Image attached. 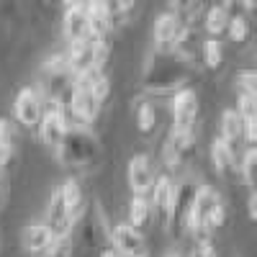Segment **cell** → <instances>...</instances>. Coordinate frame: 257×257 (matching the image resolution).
Returning a JSON list of instances; mask_svg holds the SVG:
<instances>
[{"instance_id":"obj_10","label":"cell","mask_w":257,"mask_h":257,"mask_svg":"<svg viewBox=\"0 0 257 257\" xmlns=\"http://www.w3.org/2000/svg\"><path fill=\"white\" fill-rule=\"evenodd\" d=\"M111 239H113V249H118L123 257H147L144 237L128 221H121L111 229Z\"/></svg>"},{"instance_id":"obj_39","label":"cell","mask_w":257,"mask_h":257,"mask_svg":"<svg viewBox=\"0 0 257 257\" xmlns=\"http://www.w3.org/2000/svg\"><path fill=\"white\" fill-rule=\"evenodd\" d=\"M254 57H257V54H254ZM254 70H257V67H254Z\"/></svg>"},{"instance_id":"obj_5","label":"cell","mask_w":257,"mask_h":257,"mask_svg":"<svg viewBox=\"0 0 257 257\" xmlns=\"http://www.w3.org/2000/svg\"><path fill=\"white\" fill-rule=\"evenodd\" d=\"M196 144V126H173L165 144V162L167 167H178L180 162L188 160Z\"/></svg>"},{"instance_id":"obj_11","label":"cell","mask_w":257,"mask_h":257,"mask_svg":"<svg viewBox=\"0 0 257 257\" xmlns=\"http://www.w3.org/2000/svg\"><path fill=\"white\" fill-rule=\"evenodd\" d=\"M170 113H173V121L175 126H193V121H196L198 116V95L196 90H180L175 93L173 98H170Z\"/></svg>"},{"instance_id":"obj_25","label":"cell","mask_w":257,"mask_h":257,"mask_svg":"<svg viewBox=\"0 0 257 257\" xmlns=\"http://www.w3.org/2000/svg\"><path fill=\"white\" fill-rule=\"evenodd\" d=\"M249 24H252V21H249L244 13L231 16V24H229V36H231V41H244V39L249 36Z\"/></svg>"},{"instance_id":"obj_33","label":"cell","mask_w":257,"mask_h":257,"mask_svg":"<svg viewBox=\"0 0 257 257\" xmlns=\"http://www.w3.org/2000/svg\"><path fill=\"white\" fill-rule=\"evenodd\" d=\"M13 160H16V152H8V149L0 147V178H3L6 167H8V165H13Z\"/></svg>"},{"instance_id":"obj_2","label":"cell","mask_w":257,"mask_h":257,"mask_svg":"<svg viewBox=\"0 0 257 257\" xmlns=\"http://www.w3.org/2000/svg\"><path fill=\"white\" fill-rule=\"evenodd\" d=\"M13 111H16V118H18L21 126L39 128L41 118H44V98H41V93L36 88H24L16 95Z\"/></svg>"},{"instance_id":"obj_22","label":"cell","mask_w":257,"mask_h":257,"mask_svg":"<svg viewBox=\"0 0 257 257\" xmlns=\"http://www.w3.org/2000/svg\"><path fill=\"white\" fill-rule=\"evenodd\" d=\"M201 57H203V64H206L208 70H219V67H221V62H224V49H221V41L208 36V39L203 41Z\"/></svg>"},{"instance_id":"obj_35","label":"cell","mask_w":257,"mask_h":257,"mask_svg":"<svg viewBox=\"0 0 257 257\" xmlns=\"http://www.w3.org/2000/svg\"><path fill=\"white\" fill-rule=\"evenodd\" d=\"M242 13H244L249 21H254V18H257V3H252V0H249V3H242Z\"/></svg>"},{"instance_id":"obj_21","label":"cell","mask_w":257,"mask_h":257,"mask_svg":"<svg viewBox=\"0 0 257 257\" xmlns=\"http://www.w3.org/2000/svg\"><path fill=\"white\" fill-rule=\"evenodd\" d=\"M137 126L142 134H152L157 128V111L149 100H137Z\"/></svg>"},{"instance_id":"obj_15","label":"cell","mask_w":257,"mask_h":257,"mask_svg":"<svg viewBox=\"0 0 257 257\" xmlns=\"http://www.w3.org/2000/svg\"><path fill=\"white\" fill-rule=\"evenodd\" d=\"M221 139L231 147L244 139V118L239 116L237 108H226L221 113Z\"/></svg>"},{"instance_id":"obj_14","label":"cell","mask_w":257,"mask_h":257,"mask_svg":"<svg viewBox=\"0 0 257 257\" xmlns=\"http://www.w3.org/2000/svg\"><path fill=\"white\" fill-rule=\"evenodd\" d=\"M229 24H231V13H229L226 3L224 6H211L206 11L203 26H206V31H208L211 39H219L221 34H229Z\"/></svg>"},{"instance_id":"obj_8","label":"cell","mask_w":257,"mask_h":257,"mask_svg":"<svg viewBox=\"0 0 257 257\" xmlns=\"http://www.w3.org/2000/svg\"><path fill=\"white\" fill-rule=\"evenodd\" d=\"M175 180L170 175H160L155 180V188L149 193V203H152V211H155V219L160 226H167L170 224V211H173V198H175Z\"/></svg>"},{"instance_id":"obj_16","label":"cell","mask_w":257,"mask_h":257,"mask_svg":"<svg viewBox=\"0 0 257 257\" xmlns=\"http://www.w3.org/2000/svg\"><path fill=\"white\" fill-rule=\"evenodd\" d=\"M54 237L47 224H29L24 229V247L29 252H47L52 247Z\"/></svg>"},{"instance_id":"obj_24","label":"cell","mask_w":257,"mask_h":257,"mask_svg":"<svg viewBox=\"0 0 257 257\" xmlns=\"http://www.w3.org/2000/svg\"><path fill=\"white\" fill-rule=\"evenodd\" d=\"M134 11H137V6H134V3H108V13H111V26H113V29L123 26L126 21H128V16H132Z\"/></svg>"},{"instance_id":"obj_19","label":"cell","mask_w":257,"mask_h":257,"mask_svg":"<svg viewBox=\"0 0 257 257\" xmlns=\"http://www.w3.org/2000/svg\"><path fill=\"white\" fill-rule=\"evenodd\" d=\"M201 49H203V44L198 41L196 29H183L180 36H178V44H175V54L183 62H196V57H198Z\"/></svg>"},{"instance_id":"obj_3","label":"cell","mask_w":257,"mask_h":257,"mask_svg":"<svg viewBox=\"0 0 257 257\" xmlns=\"http://www.w3.org/2000/svg\"><path fill=\"white\" fill-rule=\"evenodd\" d=\"M196 193L198 188L193 185L190 180H183L175 185V198H173V211H170V234L173 237H180L183 229H185V221H188V213L193 208V201H196Z\"/></svg>"},{"instance_id":"obj_13","label":"cell","mask_w":257,"mask_h":257,"mask_svg":"<svg viewBox=\"0 0 257 257\" xmlns=\"http://www.w3.org/2000/svg\"><path fill=\"white\" fill-rule=\"evenodd\" d=\"M211 160H213V167H216L219 175H229L237 167V149L226 144L221 137H216L211 142Z\"/></svg>"},{"instance_id":"obj_20","label":"cell","mask_w":257,"mask_h":257,"mask_svg":"<svg viewBox=\"0 0 257 257\" xmlns=\"http://www.w3.org/2000/svg\"><path fill=\"white\" fill-rule=\"evenodd\" d=\"M59 190H62V198H64V206H67V211H70V216L77 221L80 219V213H82V203H85V198H82V190H80V183L77 180H64L62 185H59Z\"/></svg>"},{"instance_id":"obj_32","label":"cell","mask_w":257,"mask_h":257,"mask_svg":"<svg viewBox=\"0 0 257 257\" xmlns=\"http://www.w3.org/2000/svg\"><path fill=\"white\" fill-rule=\"evenodd\" d=\"M244 142L257 147V121H244Z\"/></svg>"},{"instance_id":"obj_37","label":"cell","mask_w":257,"mask_h":257,"mask_svg":"<svg viewBox=\"0 0 257 257\" xmlns=\"http://www.w3.org/2000/svg\"><path fill=\"white\" fill-rule=\"evenodd\" d=\"M0 198H3V178H0Z\"/></svg>"},{"instance_id":"obj_38","label":"cell","mask_w":257,"mask_h":257,"mask_svg":"<svg viewBox=\"0 0 257 257\" xmlns=\"http://www.w3.org/2000/svg\"><path fill=\"white\" fill-rule=\"evenodd\" d=\"M167 257H178V254H167Z\"/></svg>"},{"instance_id":"obj_9","label":"cell","mask_w":257,"mask_h":257,"mask_svg":"<svg viewBox=\"0 0 257 257\" xmlns=\"http://www.w3.org/2000/svg\"><path fill=\"white\" fill-rule=\"evenodd\" d=\"M126 178H128L132 196L147 198V193H152V188H155V173H152V160H149V155H134L128 160Z\"/></svg>"},{"instance_id":"obj_18","label":"cell","mask_w":257,"mask_h":257,"mask_svg":"<svg viewBox=\"0 0 257 257\" xmlns=\"http://www.w3.org/2000/svg\"><path fill=\"white\" fill-rule=\"evenodd\" d=\"M152 219H155V211H152L149 198L132 196V201H128V224H132L134 229H144Z\"/></svg>"},{"instance_id":"obj_36","label":"cell","mask_w":257,"mask_h":257,"mask_svg":"<svg viewBox=\"0 0 257 257\" xmlns=\"http://www.w3.org/2000/svg\"><path fill=\"white\" fill-rule=\"evenodd\" d=\"M100 257H123V254H121L118 249H113V247H111V249H103V252H100Z\"/></svg>"},{"instance_id":"obj_34","label":"cell","mask_w":257,"mask_h":257,"mask_svg":"<svg viewBox=\"0 0 257 257\" xmlns=\"http://www.w3.org/2000/svg\"><path fill=\"white\" fill-rule=\"evenodd\" d=\"M247 213H249L252 221H257V193H249V198H247Z\"/></svg>"},{"instance_id":"obj_27","label":"cell","mask_w":257,"mask_h":257,"mask_svg":"<svg viewBox=\"0 0 257 257\" xmlns=\"http://www.w3.org/2000/svg\"><path fill=\"white\" fill-rule=\"evenodd\" d=\"M237 111L244 121H257V100L239 88V100H237Z\"/></svg>"},{"instance_id":"obj_28","label":"cell","mask_w":257,"mask_h":257,"mask_svg":"<svg viewBox=\"0 0 257 257\" xmlns=\"http://www.w3.org/2000/svg\"><path fill=\"white\" fill-rule=\"evenodd\" d=\"M108 59H111V41L103 39V41H98V47H95L93 67H95L98 72H105V64H108Z\"/></svg>"},{"instance_id":"obj_23","label":"cell","mask_w":257,"mask_h":257,"mask_svg":"<svg viewBox=\"0 0 257 257\" xmlns=\"http://www.w3.org/2000/svg\"><path fill=\"white\" fill-rule=\"evenodd\" d=\"M239 167H242L244 183L249 185V193H257V149H254V147H249L247 152H244Z\"/></svg>"},{"instance_id":"obj_26","label":"cell","mask_w":257,"mask_h":257,"mask_svg":"<svg viewBox=\"0 0 257 257\" xmlns=\"http://www.w3.org/2000/svg\"><path fill=\"white\" fill-rule=\"evenodd\" d=\"M16 142H18L16 123L11 118H0V147L8 149V152H16Z\"/></svg>"},{"instance_id":"obj_4","label":"cell","mask_w":257,"mask_h":257,"mask_svg":"<svg viewBox=\"0 0 257 257\" xmlns=\"http://www.w3.org/2000/svg\"><path fill=\"white\" fill-rule=\"evenodd\" d=\"M52 231V237L54 242H67V237L72 234L75 229V219L70 216V211L67 206H64V198H62V190L57 188L52 193V198H49V208H47V221H44Z\"/></svg>"},{"instance_id":"obj_30","label":"cell","mask_w":257,"mask_h":257,"mask_svg":"<svg viewBox=\"0 0 257 257\" xmlns=\"http://www.w3.org/2000/svg\"><path fill=\"white\" fill-rule=\"evenodd\" d=\"M239 88H242V90H247V93L257 100V82L247 75V70H242V72H239Z\"/></svg>"},{"instance_id":"obj_17","label":"cell","mask_w":257,"mask_h":257,"mask_svg":"<svg viewBox=\"0 0 257 257\" xmlns=\"http://www.w3.org/2000/svg\"><path fill=\"white\" fill-rule=\"evenodd\" d=\"M88 21H90V34L95 39H105L111 26V13H108V3H88Z\"/></svg>"},{"instance_id":"obj_6","label":"cell","mask_w":257,"mask_h":257,"mask_svg":"<svg viewBox=\"0 0 257 257\" xmlns=\"http://www.w3.org/2000/svg\"><path fill=\"white\" fill-rule=\"evenodd\" d=\"M62 31L70 44L90 39V21H88V3H67L62 16Z\"/></svg>"},{"instance_id":"obj_29","label":"cell","mask_w":257,"mask_h":257,"mask_svg":"<svg viewBox=\"0 0 257 257\" xmlns=\"http://www.w3.org/2000/svg\"><path fill=\"white\" fill-rule=\"evenodd\" d=\"M193 257H219L213 242H196V249H193Z\"/></svg>"},{"instance_id":"obj_31","label":"cell","mask_w":257,"mask_h":257,"mask_svg":"<svg viewBox=\"0 0 257 257\" xmlns=\"http://www.w3.org/2000/svg\"><path fill=\"white\" fill-rule=\"evenodd\" d=\"M226 221V211H224V203H219L216 208L211 211V216H208V226L211 229H216V226H221Z\"/></svg>"},{"instance_id":"obj_7","label":"cell","mask_w":257,"mask_h":257,"mask_svg":"<svg viewBox=\"0 0 257 257\" xmlns=\"http://www.w3.org/2000/svg\"><path fill=\"white\" fill-rule=\"evenodd\" d=\"M180 31H183V21L175 13H170V11L160 13V18L155 21V31H152L157 54H165V57L175 54V44H178Z\"/></svg>"},{"instance_id":"obj_1","label":"cell","mask_w":257,"mask_h":257,"mask_svg":"<svg viewBox=\"0 0 257 257\" xmlns=\"http://www.w3.org/2000/svg\"><path fill=\"white\" fill-rule=\"evenodd\" d=\"M98 155H100L98 137L88 132V128H70L62 147L57 149V157L62 165H77V167L93 165Z\"/></svg>"},{"instance_id":"obj_12","label":"cell","mask_w":257,"mask_h":257,"mask_svg":"<svg viewBox=\"0 0 257 257\" xmlns=\"http://www.w3.org/2000/svg\"><path fill=\"white\" fill-rule=\"evenodd\" d=\"M98 41H103V39L90 36V39H85V41H77V44H70V49L64 52V57H67V62H70V72H72V77L80 75L82 70L93 67V54H95Z\"/></svg>"}]
</instances>
